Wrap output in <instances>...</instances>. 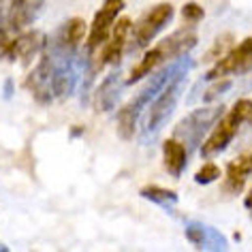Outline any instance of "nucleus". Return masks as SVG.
Instances as JSON below:
<instances>
[{"instance_id":"f257e3e1","label":"nucleus","mask_w":252,"mask_h":252,"mask_svg":"<svg viewBox=\"0 0 252 252\" xmlns=\"http://www.w3.org/2000/svg\"><path fill=\"white\" fill-rule=\"evenodd\" d=\"M190 66H192V60L188 56H182L178 60V68H175L173 77L152 98V103L148 107V113L143 116V133H146V137H154L169 122V118L173 116L178 100L182 98V92H184L186 75L190 71Z\"/></svg>"},{"instance_id":"f03ea898","label":"nucleus","mask_w":252,"mask_h":252,"mask_svg":"<svg viewBox=\"0 0 252 252\" xmlns=\"http://www.w3.org/2000/svg\"><path fill=\"white\" fill-rule=\"evenodd\" d=\"M194 45H197V32L190 30V28H182V30H178V32L169 34L167 39H162L154 49H148V52L143 54L139 64H135L133 68H130L128 77L124 79L126 86L143 79L146 75L154 73L156 68L169 64L171 60L186 56Z\"/></svg>"},{"instance_id":"7ed1b4c3","label":"nucleus","mask_w":252,"mask_h":252,"mask_svg":"<svg viewBox=\"0 0 252 252\" xmlns=\"http://www.w3.org/2000/svg\"><path fill=\"white\" fill-rule=\"evenodd\" d=\"M250 118H252V100L250 98L235 100V105L226 113H222V118L218 120V124L214 126L212 133H207V139L201 143V156L210 158V156L220 154L233 141V137L237 135L239 126Z\"/></svg>"},{"instance_id":"20e7f679","label":"nucleus","mask_w":252,"mask_h":252,"mask_svg":"<svg viewBox=\"0 0 252 252\" xmlns=\"http://www.w3.org/2000/svg\"><path fill=\"white\" fill-rule=\"evenodd\" d=\"M224 113V105H212V107H203L192 113H188L186 118H182L178 126L173 130V137L180 139L186 146L188 154L194 152L197 148H201V143L210 133L212 124Z\"/></svg>"},{"instance_id":"39448f33","label":"nucleus","mask_w":252,"mask_h":252,"mask_svg":"<svg viewBox=\"0 0 252 252\" xmlns=\"http://www.w3.org/2000/svg\"><path fill=\"white\" fill-rule=\"evenodd\" d=\"M54 68H56V56L49 43H45L41 49V62L36 64V68L28 75L26 88L28 92L34 96L36 103L49 105L54 100L52 92V81H54Z\"/></svg>"},{"instance_id":"423d86ee","label":"nucleus","mask_w":252,"mask_h":252,"mask_svg":"<svg viewBox=\"0 0 252 252\" xmlns=\"http://www.w3.org/2000/svg\"><path fill=\"white\" fill-rule=\"evenodd\" d=\"M252 71V36L237 43L235 47L229 49V54L222 56L205 77L207 79H220V77H231V75H244Z\"/></svg>"},{"instance_id":"0eeeda50","label":"nucleus","mask_w":252,"mask_h":252,"mask_svg":"<svg viewBox=\"0 0 252 252\" xmlns=\"http://www.w3.org/2000/svg\"><path fill=\"white\" fill-rule=\"evenodd\" d=\"M173 13L175 11L169 2H160V4H156V7L150 9L148 13L133 26V30H130V32H133L135 47L146 49L150 43L156 39V34H158L160 30L173 20Z\"/></svg>"},{"instance_id":"6e6552de","label":"nucleus","mask_w":252,"mask_h":252,"mask_svg":"<svg viewBox=\"0 0 252 252\" xmlns=\"http://www.w3.org/2000/svg\"><path fill=\"white\" fill-rule=\"evenodd\" d=\"M45 0H4L0 2V24L13 32H22L39 17Z\"/></svg>"},{"instance_id":"1a4fd4ad","label":"nucleus","mask_w":252,"mask_h":252,"mask_svg":"<svg viewBox=\"0 0 252 252\" xmlns=\"http://www.w3.org/2000/svg\"><path fill=\"white\" fill-rule=\"evenodd\" d=\"M45 39L36 30H26V32H15L11 39L0 47V58L9 62H22V64H30V60L36 54H41Z\"/></svg>"},{"instance_id":"9d476101","label":"nucleus","mask_w":252,"mask_h":252,"mask_svg":"<svg viewBox=\"0 0 252 252\" xmlns=\"http://www.w3.org/2000/svg\"><path fill=\"white\" fill-rule=\"evenodd\" d=\"M126 2L124 0H105L103 7L96 11L90 26V32H88V52H96V49L107 41V36L111 34V28L116 24L118 15L124 11Z\"/></svg>"},{"instance_id":"9b49d317","label":"nucleus","mask_w":252,"mask_h":252,"mask_svg":"<svg viewBox=\"0 0 252 252\" xmlns=\"http://www.w3.org/2000/svg\"><path fill=\"white\" fill-rule=\"evenodd\" d=\"M130 30H133V22L128 17H120L116 20L111 28V34L107 36L105 45H103V52L98 56V62L100 64H118L124 56V49H126V39H128Z\"/></svg>"},{"instance_id":"f8f14e48","label":"nucleus","mask_w":252,"mask_h":252,"mask_svg":"<svg viewBox=\"0 0 252 252\" xmlns=\"http://www.w3.org/2000/svg\"><path fill=\"white\" fill-rule=\"evenodd\" d=\"M184 233H186L188 242H190L194 248H199V250H226L229 248L226 237L216 229V226L199 222V220L188 222Z\"/></svg>"},{"instance_id":"ddd939ff","label":"nucleus","mask_w":252,"mask_h":252,"mask_svg":"<svg viewBox=\"0 0 252 252\" xmlns=\"http://www.w3.org/2000/svg\"><path fill=\"white\" fill-rule=\"evenodd\" d=\"M124 86H126V81L122 79V73L120 71L109 73L103 79V84H98L96 92H94V98H92L94 109H96L98 113H109L113 107L118 105Z\"/></svg>"},{"instance_id":"4468645a","label":"nucleus","mask_w":252,"mask_h":252,"mask_svg":"<svg viewBox=\"0 0 252 252\" xmlns=\"http://www.w3.org/2000/svg\"><path fill=\"white\" fill-rule=\"evenodd\" d=\"M252 178V152L235 156L229 165H226V175H224V192L229 194H239L244 190L246 182Z\"/></svg>"},{"instance_id":"2eb2a0df","label":"nucleus","mask_w":252,"mask_h":252,"mask_svg":"<svg viewBox=\"0 0 252 252\" xmlns=\"http://www.w3.org/2000/svg\"><path fill=\"white\" fill-rule=\"evenodd\" d=\"M86 34H88L86 22L81 20V17H71V20H66L60 26V30L56 32L52 43L58 49H62V52L77 54V49L81 45V41L86 39Z\"/></svg>"},{"instance_id":"dca6fc26","label":"nucleus","mask_w":252,"mask_h":252,"mask_svg":"<svg viewBox=\"0 0 252 252\" xmlns=\"http://www.w3.org/2000/svg\"><path fill=\"white\" fill-rule=\"evenodd\" d=\"M162 162L171 178H180L188 165V150L180 139L169 137L162 141Z\"/></svg>"},{"instance_id":"f3484780","label":"nucleus","mask_w":252,"mask_h":252,"mask_svg":"<svg viewBox=\"0 0 252 252\" xmlns=\"http://www.w3.org/2000/svg\"><path fill=\"white\" fill-rule=\"evenodd\" d=\"M139 118H141V113L137 111L130 103H126L122 109H120V113H118V135H120V139H126V141L133 139Z\"/></svg>"},{"instance_id":"a211bd4d","label":"nucleus","mask_w":252,"mask_h":252,"mask_svg":"<svg viewBox=\"0 0 252 252\" xmlns=\"http://www.w3.org/2000/svg\"><path fill=\"white\" fill-rule=\"evenodd\" d=\"M139 194L143 199L156 203V205H175V203H178V192L171 190V188H162V186L150 184L146 188H141Z\"/></svg>"},{"instance_id":"6ab92c4d","label":"nucleus","mask_w":252,"mask_h":252,"mask_svg":"<svg viewBox=\"0 0 252 252\" xmlns=\"http://www.w3.org/2000/svg\"><path fill=\"white\" fill-rule=\"evenodd\" d=\"M233 47V34H229V32H224V34H220L218 39H216V43L212 45V49L205 54V60L210 62V60H214V62H218L222 56H226L229 54V49Z\"/></svg>"},{"instance_id":"aec40b11","label":"nucleus","mask_w":252,"mask_h":252,"mask_svg":"<svg viewBox=\"0 0 252 252\" xmlns=\"http://www.w3.org/2000/svg\"><path fill=\"white\" fill-rule=\"evenodd\" d=\"M214 84L207 88L205 94H203V100L205 103H212V100H218L222 94L231 88V79L229 77H220V79H212Z\"/></svg>"},{"instance_id":"412c9836","label":"nucleus","mask_w":252,"mask_h":252,"mask_svg":"<svg viewBox=\"0 0 252 252\" xmlns=\"http://www.w3.org/2000/svg\"><path fill=\"white\" fill-rule=\"evenodd\" d=\"M220 173H222V171H220V169L214 165V162H207V165H203L197 173H194V182L201 184V186L212 184V182H216L220 178Z\"/></svg>"},{"instance_id":"4be33fe9","label":"nucleus","mask_w":252,"mask_h":252,"mask_svg":"<svg viewBox=\"0 0 252 252\" xmlns=\"http://www.w3.org/2000/svg\"><path fill=\"white\" fill-rule=\"evenodd\" d=\"M182 17H184V22L197 24V22H201L205 17V11L197 2H186L184 7H182Z\"/></svg>"},{"instance_id":"5701e85b","label":"nucleus","mask_w":252,"mask_h":252,"mask_svg":"<svg viewBox=\"0 0 252 252\" xmlns=\"http://www.w3.org/2000/svg\"><path fill=\"white\" fill-rule=\"evenodd\" d=\"M246 207H248V210L252 212V188H250V190H248V194H246V203H244Z\"/></svg>"},{"instance_id":"b1692460","label":"nucleus","mask_w":252,"mask_h":252,"mask_svg":"<svg viewBox=\"0 0 252 252\" xmlns=\"http://www.w3.org/2000/svg\"><path fill=\"white\" fill-rule=\"evenodd\" d=\"M9 248H7V244H0V252H7Z\"/></svg>"}]
</instances>
